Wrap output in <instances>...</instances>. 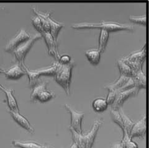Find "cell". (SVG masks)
I'll return each instance as SVG.
<instances>
[{
    "instance_id": "1",
    "label": "cell",
    "mask_w": 149,
    "mask_h": 148,
    "mask_svg": "<svg viewBox=\"0 0 149 148\" xmlns=\"http://www.w3.org/2000/svg\"><path fill=\"white\" fill-rule=\"evenodd\" d=\"M74 29H80L85 28H96L106 30L108 32H113L122 30L133 31L134 27L133 25L127 24H119L118 22L102 21L100 23L83 22L78 24H73L71 26Z\"/></svg>"
},
{
    "instance_id": "2",
    "label": "cell",
    "mask_w": 149,
    "mask_h": 148,
    "mask_svg": "<svg viewBox=\"0 0 149 148\" xmlns=\"http://www.w3.org/2000/svg\"><path fill=\"white\" fill-rule=\"evenodd\" d=\"M73 66V62L68 64H61L58 62L57 71L54 76L55 81L63 87L67 95L70 94V83Z\"/></svg>"
},
{
    "instance_id": "3",
    "label": "cell",
    "mask_w": 149,
    "mask_h": 148,
    "mask_svg": "<svg viewBox=\"0 0 149 148\" xmlns=\"http://www.w3.org/2000/svg\"><path fill=\"white\" fill-rule=\"evenodd\" d=\"M22 68L24 69L26 72V75H27L29 80V85L31 87H33L36 84L39 82V77L40 76L46 75V76H54L57 71V62L54 63L52 65L49 67H47L45 68H42L36 70H30L24 63L21 64Z\"/></svg>"
},
{
    "instance_id": "4",
    "label": "cell",
    "mask_w": 149,
    "mask_h": 148,
    "mask_svg": "<svg viewBox=\"0 0 149 148\" xmlns=\"http://www.w3.org/2000/svg\"><path fill=\"white\" fill-rule=\"evenodd\" d=\"M42 37V36L41 34H36L32 37H31L29 39L21 44L20 45H19L14 50L12 53L15 56V62L20 63L21 64L24 63V59L26 55L29 52L35 41L40 39Z\"/></svg>"
},
{
    "instance_id": "5",
    "label": "cell",
    "mask_w": 149,
    "mask_h": 148,
    "mask_svg": "<svg viewBox=\"0 0 149 148\" xmlns=\"http://www.w3.org/2000/svg\"><path fill=\"white\" fill-rule=\"evenodd\" d=\"M65 107L71 115V123L70 127L72 128L76 132L80 134H83L81 124L82 120L85 116V113L74 110L68 104H65Z\"/></svg>"
},
{
    "instance_id": "6",
    "label": "cell",
    "mask_w": 149,
    "mask_h": 148,
    "mask_svg": "<svg viewBox=\"0 0 149 148\" xmlns=\"http://www.w3.org/2000/svg\"><path fill=\"white\" fill-rule=\"evenodd\" d=\"M30 37V35L25 30L21 29L18 31L14 37L9 40L5 48H4V50L7 52L12 53L13 51L19 45L24 42L25 41L29 39Z\"/></svg>"
},
{
    "instance_id": "7",
    "label": "cell",
    "mask_w": 149,
    "mask_h": 148,
    "mask_svg": "<svg viewBox=\"0 0 149 148\" xmlns=\"http://www.w3.org/2000/svg\"><path fill=\"white\" fill-rule=\"evenodd\" d=\"M138 92H139L135 87L119 92L117 97H116L114 102L111 105V109L118 110L119 109L122 108V105L125 100L130 97L137 95Z\"/></svg>"
},
{
    "instance_id": "8",
    "label": "cell",
    "mask_w": 149,
    "mask_h": 148,
    "mask_svg": "<svg viewBox=\"0 0 149 148\" xmlns=\"http://www.w3.org/2000/svg\"><path fill=\"white\" fill-rule=\"evenodd\" d=\"M146 115L143 116L137 122H135L129 135V137L133 139L134 138H143L146 135Z\"/></svg>"
},
{
    "instance_id": "9",
    "label": "cell",
    "mask_w": 149,
    "mask_h": 148,
    "mask_svg": "<svg viewBox=\"0 0 149 148\" xmlns=\"http://www.w3.org/2000/svg\"><path fill=\"white\" fill-rule=\"evenodd\" d=\"M103 122L104 120L102 118L96 120L95 123H93V125L92 126L89 133H88L86 135H83L86 148H92L93 144L95 142L97 133L100 127L102 126Z\"/></svg>"
},
{
    "instance_id": "10",
    "label": "cell",
    "mask_w": 149,
    "mask_h": 148,
    "mask_svg": "<svg viewBox=\"0 0 149 148\" xmlns=\"http://www.w3.org/2000/svg\"><path fill=\"white\" fill-rule=\"evenodd\" d=\"M42 34V36L44 37L45 43L48 48L49 53L50 55H52L57 60L60 59V55L58 49V44L57 40H55L53 37L50 34V32H44Z\"/></svg>"
},
{
    "instance_id": "11",
    "label": "cell",
    "mask_w": 149,
    "mask_h": 148,
    "mask_svg": "<svg viewBox=\"0 0 149 148\" xmlns=\"http://www.w3.org/2000/svg\"><path fill=\"white\" fill-rule=\"evenodd\" d=\"M8 112L11 115L13 119L21 127L26 129L27 131L31 134H34V129L31 126L30 122L25 117L22 115L19 112H14L11 110H8Z\"/></svg>"
},
{
    "instance_id": "12",
    "label": "cell",
    "mask_w": 149,
    "mask_h": 148,
    "mask_svg": "<svg viewBox=\"0 0 149 148\" xmlns=\"http://www.w3.org/2000/svg\"><path fill=\"white\" fill-rule=\"evenodd\" d=\"M4 74L7 79L15 80L19 79L22 76L26 75V72L20 63L15 62L14 65L8 70L4 71Z\"/></svg>"
},
{
    "instance_id": "13",
    "label": "cell",
    "mask_w": 149,
    "mask_h": 148,
    "mask_svg": "<svg viewBox=\"0 0 149 148\" xmlns=\"http://www.w3.org/2000/svg\"><path fill=\"white\" fill-rule=\"evenodd\" d=\"M0 89L3 91L6 95V101L9 107V110H11L14 112H19V106L17 102V100L14 95V90L13 89H6L0 84Z\"/></svg>"
},
{
    "instance_id": "14",
    "label": "cell",
    "mask_w": 149,
    "mask_h": 148,
    "mask_svg": "<svg viewBox=\"0 0 149 148\" xmlns=\"http://www.w3.org/2000/svg\"><path fill=\"white\" fill-rule=\"evenodd\" d=\"M134 81V87L139 92L142 89H146V76L143 71L142 69L134 73L132 77Z\"/></svg>"
},
{
    "instance_id": "15",
    "label": "cell",
    "mask_w": 149,
    "mask_h": 148,
    "mask_svg": "<svg viewBox=\"0 0 149 148\" xmlns=\"http://www.w3.org/2000/svg\"><path fill=\"white\" fill-rule=\"evenodd\" d=\"M11 144L13 146L19 148H54L53 146L50 145L40 144L38 142L31 141L13 140L11 141Z\"/></svg>"
},
{
    "instance_id": "16",
    "label": "cell",
    "mask_w": 149,
    "mask_h": 148,
    "mask_svg": "<svg viewBox=\"0 0 149 148\" xmlns=\"http://www.w3.org/2000/svg\"><path fill=\"white\" fill-rule=\"evenodd\" d=\"M47 19L50 26V34L52 35L53 37V38L57 40V36L58 34L59 31L61 30V29L63 27V24L62 23H60L58 22L55 21L53 20L52 18H51V15L49 12H48V15L47 16Z\"/></svg>"
},
{
    "instance_id": "17",
    "label": "cell",
    "mask_w": 149,
    "mask_h": 148,
    "mask_svg": "<svg viewBox=\"0 0 149 148\" xmlns=\"http://www.w3.org/2000/svg\"><path fill=\"white\" fill-rule=\"evenodd\" d=\"M124 58L130 60V61L143 63L146 58V45H144V47L140 51L131 53L129 56Z\"/></svg>"
},
{
    "instance_id": "18",
    "label": "cell",
    "mask_w": 149,
    "mask_h": 148,
    "mask_svg": "<svg viewBox=\"0 0 149 148\" xmlns=\"http://www.w3.org/2000/svg\"><path fill=\"white\" fill-rule=\"evenodd\" d=\"M101 52L98 49L88 50L85 52L86 56L89 61L93 65H96L100 62Z\"/></svg>"
},
{
    "instance_id": "19",
    "label": "cell",
    "mask_w": 149,
    "mask_h": 148,
    "mask_svg": "<svg viewBox=\"0 0 149 148\" xmlns=\"http://www.w3.org/2000/svg\"><path fill=\"white\" fill-rule=\"evenodd\" d=\"M92 107L97 113H101L104 112L108 107V104L107 103L106 99L102 98H97L93 101Z\"/></svg>"
},
{
    "instance_id": "20",
    "label": "cell",
    "mask_w": 149,
    "mask_h": 148,
    "mask_svg": "<svg viewBox=\"0 0 149 148\" xmlns=\"http://www.w3.org/2000/svg\"><path fill=\"white\" fill-rule=\"evenodd\" d=\"M129 78V77L120 75V77L114 83L106 85L105 87L108 89H114L118 91L125 84V83L128 81Z\"/></svg>"
},
{
    "instance_id": "21",
    "label": "cell",
    "mask_w": 149,
    "mask_h": 148,
    "mask_svg": "<svg viewBox=\"0 0 149 148\" xmlns=\"http://www.w3.org/2000/svg\"><path fill=\"white\" fill-rule=\"evenodd\" d=\"M119 113L121 116V118H122V120H123V123L124 124V132H126L128 134H129L130 130L133 127V125L134 124L135 122L133 121L132 119H130L127 115H125V113H124V112L123 111V109L120 108L119 110Z\"/></svg>"
},
{
    "instance_id": "22",
    "label": "cell",
    "mask_w": 149,
    "mask_h": 148,
    "mask_svg": "<svg viewBox=\"0 0 149 148\" xmlns=\"http://www.w3.org/2000/svg\"><path fill=\"white\" fill-rule=\"evenodd\" d=\"M117 65L119 68L120 75H123L129 77H132L134 73L132 69L126 63L124 62L122 59H120L118 60Z\"/></svg>"
},
{
    "instance_id": "23",
    "label": "cell",
    "mask_w": 149,
    "mask_h": 148,
    "mask_svg": "<svg viewBox=\"0 0 149 148\" xmlns=\"http://www.w3.org/2000/svg\"><path fill=\"white\" fill-rule=\"evenodd\" d=\"M55 96V95L54 92H50L47 89H45L41 91L36 95L34 102H39L41 103L45 102H47L54 98Z\"/></svg>"
},
{
    "instance_id": "24",
    "label": "cell",
    "mask_w": 149,
    "mask_h": 148,
    "mask_svg": "<svg viewBox=\"0 0 149 148\" xmlns=\"http://www.w3.org/2000/svg\"><path fill=\"white\" fill-rule=\"evenodd\" d=\"M49 82L48 81H40L37 82L33 87H32V91L31 94V101L32 102H34L35 98L36 95L38 94L39 92L44 90L47 89V86Z\"/></svg>"
},
{
    "instance_id": "25",
    "label": "cell",
    "mask_w": 149,
    "mask_h": 148,
    "mask_svg": "<svg viewBox=\"0 0 149 148\" xmlns=\"http://www.w3.org/2000/svg\"><path fill=\"white\" fill-rule=\"evenodd\" d=\"M109 32L106 30L101 29V33L99 37V48L98 50L102 53L106 49L107 44H108V39H109Z\"/></svg>"
},
{
    "instance_id": "26",
    "label": "cell",
    "mask_w": 149,
    "mask_h": 148,
    "mask_svg": "<svg viewBox=\"0 0 149 148\" xmlns=\"http://www.w3.org/2000/svg\"><path fill=\"white\" fill-rule=\"evenodd\" d=\"M70 130L72 134L73 142L77 145L78 148H86L85 140H84L83 134H80L76 132L71 127H70Z\"/></svg>"
},
{
    "instance_id": "27",
    "label": "cell",
    "mask_w": 149,
    "mask_h": 148,
    "mask_svg": "<svg viewBox=\"0 0 149 148\" xmlns=\"http://www.w3.org/2000/svg\"><path fill=\"white\" fill-rule=\"evenodd\" d=\"M120 143L123 148H139L138 145L129 137V134L126 132L123 133V138Z\"/></svg>"
},
{
    "instance_id": "28",
    "label": "cell",
    "mask_w": 149,
    "mask_h": 148,
    "mask_svg": "<svg viewBox=\"0 0 149 148\" xmlns=\"http://www.w3.org/2000/svg\"><path fill=\"white\" fill-rule=\"evenodd\" d=\"M110 115H111V117L113 120V121L116 123V124L119 125L120 128L122 129L123 131H124V127L123 123V120L122 118H121L120 115L119 113V110H113L111 109L110 110Z\"/></svg>"
},
{
    "instance_id": "29",
    "label": "cell",
    "mask_w": 149,
    "mask_h": 148,
    "mask_svg": "<svg viewBox=\"0 0 149 148\" xmlns=\"http://www.w3.org/2000/svg\"><path fill=\"white\" fill-rule=\"evenodd\" d=\"M109 90V93L108 96H107V98L106 99V100L109 105H112L116 99V97H117L118 94V91L117 90H114V89H108Z\"/></svg>"
},
{
    "instance_id": "30",
    "label": "cell",
    "mask_w": 149,
    "mask_h": 148,
    "mask_svg": "<svg viewBox=\"0 0 149 148\" xmlns=\"http://www.w3.org/2000/svg\"><path fill=\"white\" fill-rule=\"evenodd\" d=\"M32 25H33L34 27L36 28V29H37L40 32V34H42L43 32H44L42 26L41 21L39 16L36 15V16L32 17Z\"/></svg>"
},
{
    "instance_id": "31",
    "label": "cell",
    "mask_w": 149,
    "mask_h": 148,
    "mask_svg": "<svg viewBox=\"0 0 149 148\" xmlns=\"http://www.w3.org/2000/svg\"><path fill=\"white\" fill-rule=\"evenodd\" d=\"M130 20L135 23H138V24H141L145 26L146 24V15L140 16H130Z\"/></svg>"
},
{
    "instance_id": "32",
    "label": "cell",
    "mask_w": 149,
    "mask_h": 148,
    "mask_svg": "<svg viewBox=\"0 0 149 148\" xmlns=\"http://www.w3.org/2000/svg\"><path fill=\"white\" fill-rule=\"evenodd\" d=\"M71 62V58L67 55H64L60 57L58 62L61 64H68Z\"/></svg>"
},
{
    "instance_id": "33",
    "label": "cell",
    "mask_w": 149,
    "mask_h": 148,
    "mask_svg": "<svg viewBox=\"0 0 149 148\" xmlns=\"http://www.w3.org/2000/svg\"><path fill=\"white\" fill-rule=\"evenodd\" d=\"M111 148H123V147L122 145H121V143L118 142V143H114V144L112 145Z\"/></svg>"
},
{
    "instance_id": "34",
    "label": "cell",
    "mask_w": 149,
    "mask_h": 148,
    "mask_svg": "<svg viewBox=\"0 0 149 148\" xmlns=\"http://www.w3.org/2000/svg\"><path fill=\"white\" fill-rule=\"evenodd\" d=\"M70 148H78V146L77 145L74 143V142H73V144L70 146Z\"/></svg>"
},
{
    "instance_id": "35",
    "label": "cell",
    "mask_w": 149,
    "mask_h": 148,
    "mask_svg": "<svg viewBox=\"0 0 149 148\" xmlns=\"http://www.w3.org/2000/svg\"><path fill=\"white\" fill-rule=\"evenodd\" d=\"M4 70H3L2 68H0V74H2V73L4 74Z\"/></svg>"
}]
</instances>
